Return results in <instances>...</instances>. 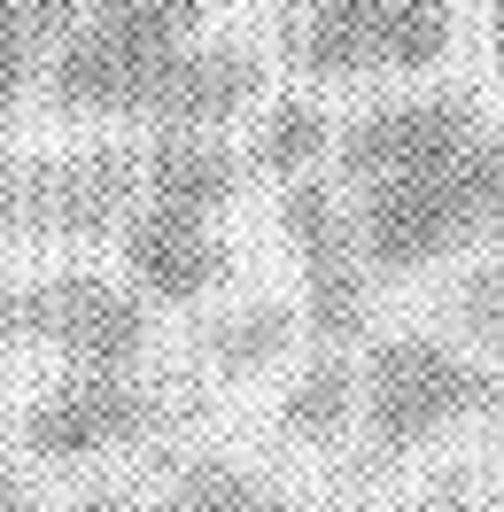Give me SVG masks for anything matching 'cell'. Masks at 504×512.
Wrapping results in <instances>:
<instances>
[{"label":"cell","mask_w":504,"mask_h":512,"mask_svg":"<svg viewBox=\"0 0 504 512\" xmlns=\"http://www.w3.org/2000/svg\"><path fill=\"white\" fill-rule=\"evenodd\" d=\"M256 101H264V63H256L241 39H194L187 55L171 63L163 94L148 101V132H225L241 125Z\"/></svg>","instance_id":"obj_10"},{"label":"cell","mask_w":504,"mask_h":512,"mask_svg":"<svg viewBox=\"0 0 504 512\" xmlns=\"http://www.w3.org/2000/svg\"><path fill=\"white\" fill-rule=\"evenodd\" d=\"M0 512H32L24 481H16V466H8V450H0Z\"/></svg>","instance_id":"obj_18"},{"label":"cell","mask_w":504,"mask_h":512,"mask_svg":"<svg viewBox=\"0 0 504 512\" xmlns=\"http://www.w3.org/2000/svg\"><path fill=\"white\" fill-rule=\"evenodd\" d=\"M450 311H458V326H466V334H481V342L504 326V241L473 264L466 280H458V303H450Z\"/></svg>","instance_id":"obj_17"},{"label":"cell","mask_w":504,"mask_h":512,"mask_svg":"<svg viewBox=\"0 0 504 512\" xmlns=\"http://www.w3.org/2000/svg\"><path fill=\"white\" fill-rule=\"evenodd\" d=\"M156 512H295L264 474H249L241 458H187Z\"/></svg>","instance_id":"obj_14"},{"label":"cell","mask_w":504,"mask_h":512,"mask_svg":"<svg viewBox=\"0 0 504 512\" xmlns=\"http://www.w3.org/2000/svg\"><path fill=\"white\" fill-rule=\"evenodd\" d=\"M163 396L132 373H63V381L32 396L24 412V450L39 466H86V458H109V450L156 435Z\"/></svg>","instance_id":"obj_8"},{"label":"cell","mask_w":504,"mask_h":512,"mask_svg":"<svg viewBox=\"0 0 504 512\" xmlns=\"http://www.w3.org/2000/svg\"><path fill=\"white\" fill-rule=\"evenodd\" d=\"M241 194V156L218 132H148L140 148V202L171 218H225Z\"/></svg>","instance_id":"obj_11"},{"label":"cell","mask_w":504,"mask_h":512,"mask_svg":"<svg viewBox=\"0 0 504 512\" xmlns=\"http://www.w3.org/2000/svg\"><path fill=\"white\" fill-rule=\"evenodd\" d=\"M117 256L148 303H202L233 280V249H225L218 218H171L148 202H132V218L117 225Z\"/></svg>","instance_id":"obj_9"},{"label":"cell","mask_w":504,"mask_h":512,"mask_svg":"<svg viewBox=\"0 0 504 512\" xmlns=\"http://www.w3.org/2000/svg\"><path fill=\"white\" fill-rule=\"evenodd\" d=\"M0 350H47L63 373H132L148 350V295L109 272H47L0 288Z\"/></svg>","instance_id":"obj_6"},{"label":"cell","mask_w":504,"mask_h":512,"mask_svg":"<svg viewBox=\"0 0 504 512\" xmlns=\"http://www.w3.org/2000/svg\"><path fill=\"white\" fill-rule=\"evenodd\" d=\"M280 233L287 256H295V280H303V326H311L326 350L357 342L373 326V256L357 241V218H349V194L326 187L318 171L287 179L280 187Z\"/></svg>","instance_id":"obj_7"},{"label":"cell","mask_w":504,"mask_h":512,"mask_svg":"<svg viewBox=\"0 0 504 512\" xmlns=\"http://www.w3.org/2000/svg\"><path fill=\"white\" fill-rule=\"evenodd\" d=\"M342 194L380 280H411V272H435L466 249H497L504 241V125H481L450 156L396 171V179H373V187H342Z\"/></svg>","instance_id":"obj_1"},{"label":"cell","mask_w":504,"mask_h":512,"mask_svg":"<svg viewBox=\"0 0 504 512\" xmlns=\"http://www.w3.org/2000/svg\"><path fill=\"white\" fill-rule=\"evenodd\" d=\"M489 70L504 78V0H489Z\"/></svg>","instance_id":"obj_20"},{"label":"cell","mask_w":504,"mask_h":512,"mask_svg":"<svg viewBox=\"0 0 504 512\" xmlns=\"http://www.w3.org/2000/svg\"><path fill=\"white\" fill-rule=\"evenodd\" d=\"M295 334H303V311L256 295V303H241V311L210 334V357H218V373H272V365L295 350Z\"/></svg>","instance_id":"obj_16"},{"label":"cell","mask_w":504,"mask_h":512,"mask_svg":"<svg viewBox=\"0 0 504 512\" xmlns=\"http://www.w3.org/2000/svg\"><path fill=\"white\" fill-rule=\"evenodd\" d=\"M326 148H334V132H326V109L318 101H272L264 117H256V140H249V163L264 171V179H303V171H318L326 163Z\"/></svg>","instance_id":"obj_15"},{"label":"cell","mask_w":504,"mask_h":512,"mask_svg":"<svg viewBox=\"0 0 504 512\" xmlns=\"http://www.w3.org/2000/svg\"><path fill=\"white\" fill-rule=\"evenodd\" d=\"M86 0H0V117H16L24 94L47 78V55L63 47Z\"/></svg>","instance_id":"obj_12"},{"label":"cell","mask_w":504,"mask_h":512,"mask_svg":"<svg viewBox=\"0 0 504 512\" xmlns=\"http://www.w3.org/2000/svg\"><path fill=\"white\" fill-rule=\"evenodd\" d=\"M497 412H504V373L442 334H380L357 365V419H365L373 458H411V450Z\"/></svg>","instance_id":"obj_3"},{"label":"cell","mask_w":504,"mask_h":512,"mask_svg":"<svg viewBox=\"0 0 504 512\" xmlns=\"http://www.w3.org/2000/svg\"><path fill=\"white\" fill-rule=\"evenodd\" d=\"M458 39L450 0H287L280 47L318 86H365V78H427Z\"/></svg>","instance_id":"obj_4"},{"label":"cell","mask_w":504,"mask_h":512,"mask_svg":"<svg viewBox=\"0 0 504 512\" xmlns=\"http://www.w3.org/2000/svg\"><path fill=\"white\" fill-rule=\"evenodd\" d=\"M140 202V148L94 140L70 156H0V241H117Z\"/></svg>","instance_id":"obj_5"},{"label":"cell","mask_w":504,"mask_h":512,"mask_svg":"<svg viewBox=\"0 0 504 512\" xmlns=\"http://www.w3.org/2000/svg\"><path fill=\"white\" fill-rule=\"evenodd\" d=\"M78 512H140V505H132L125 489H94V497H86V505H78Z\"/></svg>","instance_id":"obj_21"},{"label":"cell","mask_w":504,"mask_h":512,"mask_svg":"<svg viewBox=\"0 0 504 512\" xmlns=\"http://www.w3.org/2000/svg\"><path fill=\"white\" fill-rule=\"evenodd\" d=\"M210 24V0H86L63 47L47 55V101L63 117L109 125V117H148L171 63L187 55Z\"/></svg>","instance_id":"obj_2"},{"label":"cell","mask_w":504,"mask_h":512,"mask_svg":"<svg viewBox=\"0 0 504 512\" xmlns=\"http://www.w3.org/2000/svg\"><path fill=\"white\" fill-rule=\"evenodd\" d=\"M489 350H497V373H504V326H497V334H489Z\"/></svg>","instance_id":"obj_22"},{"label":"cell","mask_w":504,"mask_h":512,"mask_svg":"<svg viewBox=\"0 0 504 512\" xmlns=\"http://www.w3.org/2000/svg\"><path fill=\"white\" fill-rule=\"evenodd\" d=\"M357 419V365L342 350H318L280 396V435L287 443H334Z\"/></svg>","instance_id":"obj_13"},{"label":"cell","mask_w":504,"mask_h":512,"mask_svg":"<svg viewBox=\"0 0 504 512\" xmlns=\"http://www.w3.org/2000/svg\"><path fill=\"white\" fill-rule=\"evenodd\" d=\"M419 512H481V497H473V489H442V497H427Z\"/></svg>","instance_id":"obj_19"}]
</instances>
